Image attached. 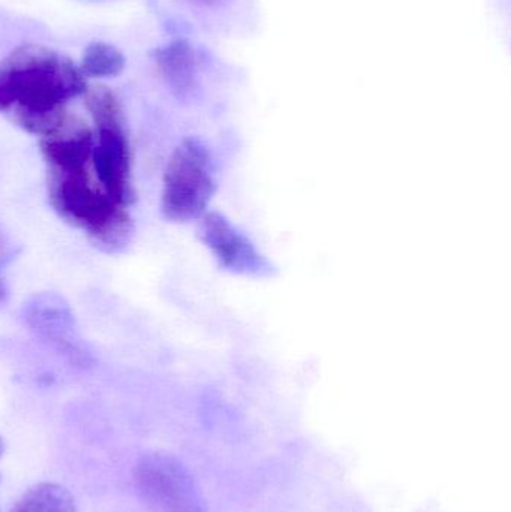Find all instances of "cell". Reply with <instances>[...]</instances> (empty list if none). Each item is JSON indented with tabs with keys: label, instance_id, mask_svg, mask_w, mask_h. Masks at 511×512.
Returning a JSON list of instances; mask_svg holds the SVG:
<instances>
[{
	"label": "cell",
	"instance_id": "11",
	"mask_svg": "<svg viewBox=\"0 0 511 512\" xmlns=\"http://www.w3.org/2000/svg\"><path fill=\"white\" fill-rule=\"evenodd\" d=\"M5 298H6L5 285H3L2 280H0V303H3V301H5Z\"/></svg>",
	"mask_w": 511,
	"mask_h": 512
},
{
	"label": "cell",
	"instance_id": "8",
	"mask_svg": "<svg viewBox=\"0 0 511 512\" xmlns=\"http://www.w3.org/2000/svg\"><path fill=\"white\" fill-rule=\"evenodd\" d=\"M156 63L177 93L192 89L195 80V56L186 42L176 41L156 51Z\"/></svg>",
	"mask_w": 511,
	"mask_h": 512
},
{
	"label": "cell",
	"instance_id": "6",
	"mask_svg": "<svg viewBox=\"0 0 511 512\" xmlns=\"http://www.w3.org/2000/svg\"><path fill=\"white\" fill-rule=\"evenodd\" d=\"M200 239L212 251L219 264L233 273L246 276H269L272 265L258 254L248 237L237 231L230 221L219 213L201 216Z\"/></svg>",
	"mask_w": 511,
	"mask_h": 512
},
{
	"label": "cell",
	"instance_id": "2",
	"mask_svg": "<svg viewBox=\"0 0 511 512\" xmlns=\"http://www.w3.org/2000/svg\"><path fill=\"white\" fill-rule=\"evenodd\" d=\"M87 92L86 77L69 57L44 45L26 44L0 62V113L33 134L53 132L65 122V107Z\"/></svg>",
	"mask_w": 511,
	"mask_h": 512
},
{
	"label": "cell",
	"instance_id": "4",
	"mask_svg": "<svg viewBox=\"0 0 511 512\" xmlns=\"http://www.w3.org/2000/svg\"><path fill=\"white\" fill-rule=\"evenodd\" d=\"M209 150L201 141L186 138L171 153L164 173L161 210L171 222H189L206 213L215 194Z\"/></svg>",
	"mask_w": 511,
	"mask_h": 512
},
{
	"label": "cell",
	"instance_id": "3",
	"mask_svg": "<svg viewBox=\"0 0 511 512\" xmlns=\"http://www.w3.org/2000/svg\"><path fill=\"white\" fill-rule=\"evenodd\" d=\"M86 102L96 125L93 173L116 203L128 207L134 201L135 192L131 179V149L119 101L111 90L99 86L87 92Z\"/></svg>",
	"mask_w": 511,
	"mask_h": 512
},
{
	"label": "cell",
	"instance_id": "5",
	"mask_svg": "<svg viewBox=\"0 0 511 512\" xmlns=\"http://www.w3.org/2000/svg\"><path fill=\"white\" fill-rule=\"evenodd\" d=\"M135 487L147 504L162 512H200L197 490L188 472L171 456L150 453L138 460Z\"/></svg>",
	"mask_w": 511,
	"mask_h": 512
},
{
	"label": "cell",
	"instance_id": "7",
	"mask_svg": "<svg viewBox=\"0 0 511 512\" xmlns=\"http://www.w3.org/2000/svg\"><path fill=\"white\" fill-rule=\"evenodd\" d=\"M24 318L39 337L60 354L74 361H86L87 352L75 330L74 316L68 303L56 294H41L27 301Z\"/></svg>",
	"mask_w": 511,
	"mask_h": 512
},
{
	"label": "cell",
	"instance_id": "9",
	"mask_svg": "<svg viewBox=\"0 0 511 512\" xmlns=\"http://www.w3.org/2000/svg\"><path fill=\"white\" fill-rule=\"evenodd\" d=\"M125 65V56L119 48L108 42L93 41L84 48L78 68L86 78H113L122 74Z\"/></svg>",
	"mask_w": 511,
	"mask_h": 512
},
{
	"label": "cell",
	"instance_id": "12",
	"mask_svg": "<svg viewBox=\"0 0 511 512\" xmlns=\"http://www.w3.org/2000/svg\"><path fill=\"white\" fill-rule=\"evenodd\" d=\"M3 454V441L0 439V457H2Z\"/></svg>",
	"mask_w": 511,
	"mask_h": 512
},
{
	"label": "cell",
	"instance_id": "13",
	"mask_svg": "<svg viewBox=\"0 0 511 512\" xmlns=\"http://www.w3.org/2000/svg\"><path fill=\"white\" fill-rule=\"evenodd\" d=\"M198 2L213 3V2H216V0H198Z\"/></svg>",
	"mask_w": 511,
	"mask_h": 512
},
{
	"label": "cell",
	"instance_id": "10",
	"mask_svg": "<svg viewBox=\"0 0 511 512\" xmlns=\"http://www.w3.org/2000/svg\"><path fill=\"white\" fill-rule=\"evenodd\" d=\"M74 498L68 490L53 483H42L29 489L11 512H75Z\"/></svg>",
	"mask_w": 511,
	"mask_h": 512
},
{
	"label": "cell",
	"instance_id": "1",
	"mask_svg": "<svg viewBox=\"0 0 511 512\" xmlns=\"http://www.w3.org/2000/svg\"><path fill=\"white\" fill-rule=\"evenodd\" d=\"M95 138L80 120L65 122L42 137L48 168V197L60 219L87 234L93 245L108 254L122 252L131 242V216L92 177Z\"/></svg>",
	"mask_w": 511,
	"mask_h": 512
}]
</instances>
